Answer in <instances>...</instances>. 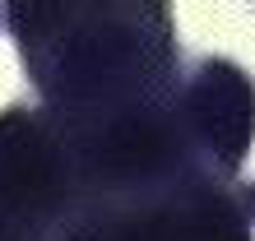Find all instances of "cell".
<instances>
[{"label": "cell", "mask_w": 255, "mask_h": 241, "mask_svg": "<svg viewBox=\"0 0 255 241\" xmlns=\"http://www.w3.org/2000/svg\"><path fill=\"white\" fill-rule=\"evenodd\" d=\"M172 107H5L0 241H255Z\"/></svg>", "instance_id": "6da1fadb"}, {"label": "cell", "mask_w": 255, "mask_h": 241, "mask_svg": "<svg viewBox=\"0 0 255 241\" xmlns=\"http://www.w3.org/2000/svg\"><path fill=\"white\" fill-rule=\"evenodd\" d=\"M5 28L42 107L139 112L176 102L181 47L162 5H5Z\"/></svg>", "instance_id": "7a4b0ae2"}, {"label": "cell", "mask_w": 255, "mask_h": 241, "mask_svg": "<svg viewBox=\"0 0 255 241\" xmlns=\"http://www.w3.org/2000/svg\"><path fill=\"white\" fill-rule=\"evenodd\" d=\"M176 125L190 153L223 186H237V172L255 144V79L228 56H200L176 88Z\"/></svg>", "instance_id": "3957f363"}, {"label": "cell", "mask_w": 255, "mask_h": 241, "mask_svg": "<svg viewBox=\"0 0 255 241\" xmlns=\"http://www.w3.org/2000/svg\"><path fill=\"white\" fill-rule=\"evenodd\" d=\"M232 195H237V209L246 214V223H255V176L251 181H237Z\"/></svg>", "instance_id": "277c9868"}, {"label": "cell", "mask_w": 255, "mask_h": 241, "mask_svg": "<svg viewBox=\"0 0 255 241\" xmlns=\"http://www.w3.org/2000/svg\"><path fill=\"white\" fill-rule=\"evenodd\" d=\"M0 28H5V5H0Z\"/></svg>", "instance_id": "5b68a950"}]
</instances>
